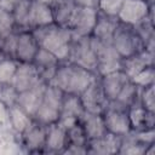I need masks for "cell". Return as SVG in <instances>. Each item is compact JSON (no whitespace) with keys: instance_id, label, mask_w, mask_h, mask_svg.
Here are the masks:
<instances>
[{"instance_id":"obj_12","label":"cell","mask_w":155,"mask_h":155,"mask_svg":"<svg viewBox=\"0 0 155 155\" xmlns=\"http://www.w3.org/2000/svg\"><path fill=\"white\" fill-rule=\"evenodd\" d=\"M40 81L42 80L40 79L39 71L34 63H18L11 86L16 90L17 93H21L31 88Z\"/></svg>"},{"instance_id":"obj_32","label":"cell","mask_w":155,"mask_h":155,"mask_svg":"<svg viewBox=\"0 0 155 155\" xmlns=\"http://www.w3.org/2000/svg\"><path fill=\"white\" fill-rule=\"evenodd\" d=\"M139 104L147 110L155 113V91L154 84L147 87H142L139 91Z\"/></svg>"},{"instance_id":"obj_35","label":"cell","mask_w":155,"mask_h":155,"mask_svg":"<svg viewBox=\"0 0 155 155\" xmlns=\"http://www.w3.org/2000/svg\"><path fill=\"white\" fill-rule=\"evenodd\" d=\"M63 154H73V155H76V154H87V147L68 143V145L64 149Z\"/></svg>"},{"instance_id":"obj_19","label":"cell","mask_w":155,"mask_h":155,"mask_svg":"<svg viewBox=\"0 0 155 155\" xmlns=\"http://www.w3.org/2000/svg\"><path fill=\"white\" fill-rule=\"evenodd\" d=\"M54 23L52 7L41 2L31 0L29 16H28V29L33 30L41 27H47Z\"/></svg>"},{"instance_id":"obj_14","label":"cell","mask_w":155,"mask_h":155,"mask_svg":"<svg viewBox=\"0 0 155 155\" xmlns=\"http://www.w3.org/2000/svg\"><path fill=\"white\" fill-rule=\"evenodd\" d=\"M33 63L39 71L40 79L46 84H50L52 81V79L61 64L59 59L54 54H52L51 52L46 51L42 47L39 48Z\"/></svg>"},{"instance_id":"obj_8","label":"cell","mask_w":155,"mask_h":155,"mask_svg":"<svg viewBox=\"0 0 155 155\" xmlns=\"http://www.w3.org/2000/svg\"><path fill=\"white\" fill-rule=\"evenodd\" d=\"M68 62L78 64L87 70L96 73L97 69V58L91 46L90 36L74 38Z\"/></svg>"},{"instance_id":"obj_11","label":"cell","mask_w":155,"mask_h":155,"mask_svg":"<svg viewBox=\"0 0 155 155\" xmlns=\"http://www.w3.org/2000/svg\"><path fill=\"white\" fill-rule=\"evenodd\" d=\"M39 48V42L31 30L27 29L17 33L15 59L18 63H33Z\"/></svg>"},{"instance_id":"obj_33","label":"cell","mask_w":155,"mask_h":155,"mask_svg":"<svg viewBox=\"0 0 155 155\" xmlns=\"http://www.w3.org/2000/svg\"><path fill=\"white\" fill-rule=\"evenodd\" d=\"M67 134H68V140H69L70 144L87 147L88 139L86 137V133H85L80 121L76 125H74L73 127H70L69 130H67Z\"/></svg>"},{"instance_id":"obj_4","label":"cell","mask_w":155,"mask_h":155,"mask_svg":"<svg viewBox=\"0 0 155 155\" xmlns=\"http://www.w3.org/2000/svg\"><path fill=\"white\" fill-rule=\"evenodd\" d=\"M63 97L64 92L62 90H59L57 86L52 84H47L41 104L33 116L34 121L44 126L58 122L62 111Z\"/></svg>"},{"instance_id":"obj_24","label":"cell","mask_w":155,"mask_h":155,"mask_svg":"<svg viewBox=\"0 0 155 155\" xmlns=\"http://www.w3.org/2000/svg\"><path fill=\"white\" fill-rule=\"evenodd\" d=\"M51 7L54 23L62 27H68L76 7L75 2L73 0H56Z\"/></svg>"},{"instance_id":"obj_13","label":"cell","mask_w":155,"mask_h":155,"mask_svg":"<svg viewBox=\"0 0 155 155\" xmlns=\"http://www.w3.org/2000/svg\"><path fill=\"white\" fill-rule=\"evenodd\" d=\"M46 86H47L46 82L40 81L39 84H36L31 88L18 93L17 99H16V104L19 105L27 114H29L33 117L34 114L36 113L38 108L41 104Z\"/></svg>"},{"instance_id":"obj_23","label":"cell","mask_w":155,"mask_h":155,"mask_svg":"<svg viewBox=\"0 0 155 155\" xmlns=\"http://www.w3.org/2000/svg\"><path fill=\"white\" fill-rule=\"evenodd\" d=\"M117 24H119L117 18L109 17V16H105V15L98 12V18H97L94 29L92 31V36L101 39V40H105V41H111L113 34H114Z\"/></svg>"},{"instance_id":"obj_9","label":"cell","mask_w":155,"mask_h":155,"mask_svg":"<svg viewBox=\"0 0 155 155\" xmlns=\"http://www.w3.org/2000/svg\"><path fill=\"white\" fill-rule=\"evenodd\" d=\"M151 5L145 0H124L116 18L120 23L136 27L148 17Z\"/></svg>"},{"instance_id":"obj_17","label":"cell","mask_w":155,"mask_h":155,"mask_svg":"<svg viewBox=\"0 0 155 155\" xmlns=\"http://www.w3.org/2000/svg\"><path fill=\"white\" fill-rule=\"evenodd\" d=\"M69 140L67 130L58 122L46 126V140L45 151L47 153H62L67 148Z\"/></svg>"},{"instance_id":"obj_29","label":"cell","mask_w":155,"mask_h":155,"mask_svg":"<svg viewBox=\"0 0 155 155\" xmlns=\"http://www.w3.org/2000/svg\"><path fill=\"white\" fill-rule=\"evenodd\" d=\"M18 62L12 58H0V86L11 85L15 73L17 70Z\"/></svg>"},{"instance_id":"obj_7","label":"cell","mask_w":155,"mask_h":155,"mask_svg":"<svg viewBox=\"0 0 155 155\" xmlns=\"http://www.w3.org/2000/svg\"><path fill=\"white\" fill-rule=\"evenodd\" d=\"M97 18L98 10L76 6L73 17L68 24V28L71 30L74 38L91 36L97 23Z\"/></svg>"},{"instance_id":"obj_36","label":"cell","mask_w":155,"mask_h":155,"mask_svg":"<svg viewBox=\"0 0 155 155\" xmlns=\"http://www.w3.org/2000/svg\"><path fill=\"white\" fill-rule=\"evenodd\" d=\"M8 110H10V107L0 99V124H5V122H8Z\"/></svg>"},{"instance_id":"obj_1","label":"cell","mask_w":155,"mask_h":155,"mask_svg":"<svg viewBox=\"0 0 155 155\" xmlns=\"http://www.w3.org/2000/svg\"><path fill=\"white\" fill-rule=\"evenodd\" d=\"M39 42V46L54 54L59 62H67L69 58L74 35L68 27L56 23L31 30Z\"/></svg>"},{"instance_id":"obj_40","label":"cell","mask_w":155,"mask_h":155,"mask_svg":"<svg viewBox=\"0 0 155 155\" xmlns=\"http://www.w3.org/2000/svg\"><path fill=\"white\" fill-rule=\"evenodd\" d=\"M147 2H149V4H154V0H145Z\"/></svg>"},{"instance_id":"obj_22","label":"cell","mask_w":155,"mask_h":155,"mask_svg":"<svg viewBox=\"0 0 155 155\" xmlns=\"http://www.w3.org/2000/svg\"><path fill=\"white\" fill-rule=\"evenodd\" d=\"M80 122L82 125V128L88 140L99 138L108 132L105 128L102 114H91L85 111V114L80 119Z\"/></svg>"},{"instance_id":"obj_38","label":"cell","mask_w":155,"mask_h":155,"mask_svg":"<svg viewBox=\"0 0 155 155\" xmlns=\"http://www.w3.org/2000/svg\"><path fill=\"white\" fill-rule=\"evenodd\" d=\"M76 6L81 7H90V8H96L98 10V1L99 0H73Z\"/></svg>"},{"instance_id":"obj_20","label":"cell","mask_w":155,"mask_h":155,"mask_svg":"<svg viewBox=\"0 0 155 155\" xmlns=\"http://www.w3.org/2000/svg\"><path fill=\"white\" fill-rule=\"evenodd\" d=\"M23 136L24 147L29 153H42L45 151L46 140V126L33 121V124L27 128Z\"/></svg>"},{"instance_id":"obj_39","label":"cell","mask_w":155,"mask_h":155,"mask_svg":"<svg viewBox=\"0 0 155 155\" xmlns=\"http://www.w3.org/2000/svg\"><path fill=\"white\" fill-rule=\"evenodd\" d=\"M33 1H36V2H41V4H45V5H48V6H52L53 2L56 0H33Z\"/></svg>"},{"instance_id":"obj_16","label":"cell","mask_w":155,"mask_h":155,"mask_svg":"<svg viewBox=\"0 0 155 155\" xmlns=\"http://www.w3.org/2000/svg\"><path fill=\"white\" fill-rule=\"evenodd\" d=\"M99 80H101V85H102L105 97L108 98L109 102H111L116 99L120 91L130 81V78L125 74L124 70L119 69L109 74H105L103 76H99Z\"/></svg>"},{"instance_id":"obj_28","label":"cell","mask_w":155,"mask_h":155,"mask_svg":"<svg viewBox=\"0 0 155 155\" xmlns=\"http://www.w3.org/2000/svg\"><path fill=\"white\" fill-rule=\"evenodd\" d=\"M31 0H19L16 7L12 11V16L15 19L16 28H19L21 30L28 29V16L30 10Z\"/></svg>"},{"instance_id":"obj_31","label":"cell","mask_w":155,"mask_h":155,"mask_svg":"<svg viewBox=\"0 0 155 155\" xmlns=\"http://www.w3.org/2000/svg\"><path fill=\"white\" fill-rule=\"evenodd\" d=\"M16 29L15 19L11 12L0 10V41L12 34Z\"/></svg>"},{"instance_id":"obj_21","label":"cell","mask_w":155,"mask_h":155,"mask_svg":"<svg viewBox=\"0 0 155 155\" xmlns=\"http://www.w3.org/2000/svg\"><path fill=\"white\" fill-rule=\"evenodd\" d=\"M148 65H154V53L147 50L121 61V70H124L130 79Z\"/></svg>"},{"instance_id":"obj_3","label":"cell","mask_w":155,"mask_h":155,"mask_svg":"<svg viewBox=\"0 0 155 155\" xmlns=\"http://www.w3.org/2000/svg\"><path fill=\"white\" fill-rule=\"evenodd\" d=\"M111 45L121 59L132 57L145 50L144 41L136 27L127 25L120 22L113 34Z\"/></svg>"},{"instance_id":"obj_30","label":"cell","mask_w":155,"mask_h":155,"mask_svg":"<svg viewBox=\"0 0 155 155\" xmlns=\"http://www.w3.org/2000/svg\"><path fill=\"white\" fill-rule=\"evenodd\" d=\"M154 78H155V68H154V65H148L144 69H142L139 73H137L134 76H132L130 80L136 86L142 88V87H147L149 85H153Z\"/></svg>"},{"instance_id":"obj_37","label":"cell","mask_w":155,"mask_h":155,"mask_svg":"<svg viewBox=\"0 0 155 155\" xmlns=\"http://www.w3.org/2000/svg\"><path fill=\"white\" fill-rule=\"evenodd\" d=\"M18 1L19 0H0V10L12 13V11L16 7V5L18 4Z\"/></svg>"},{"instance_id":"obj_26","label":"cell","mask_w":155,"mask_h":155,"mask_svg":"<svg viewBox=\"0 0 155 155\" xmlns=\"http://www.w3.org/2000/svg\"><path fill=\"white\" fill-rule=\"evenodd\" d=\"M84 114H85V109L81 103L80 96L64 93L61 116H73L76 119H81Z\"/></svg>"},{"instance_id":"obj_5","label":"cell","mask_w":155,"mask_h":155,"mask_svg":"<svg viewBox=\"0 0 155 155\" xmlns=\"http://www.w3.org/2000/svg\"><path fill=\"white\" fill-rule=\"evenodd\" d=\"M91 46L97 58V69L96 74L98 76H103L111 71L121 69V58L111 45V41H105L97 39L94 36H90Z\"/></svg>"},{"instance_id":"obj_2","label":"cell","mask_w":155,"mask_h":155,"mask_svg":"<svg viewBox=\"0 0 155 155\" xmlns=\"http://www.w3.org/2000/svg\"><path fill=\"white\" fill-rule=\"evenodd\" d=\"M97 76L96 73L67 61L61 62L50 84L57 86L67 94L80 96Z\"/></svg>"},{"instance_id":"obj_6","label":"cell","mask_w":155,"mask_h":155,"mask_svg":"<svg viewBox=\"0 0 155 155\" xmlns=\"http://www.w3.org/2000/svg\"><path fill=\"white\" fill-rule=\"evenodd\" d=\"M102 117L109 133L119 137H125L132 132L128 120V108L121 105L115 101L108 103L107 108L102 113Z\"/></svg>"},{"instance_id":"obj_34","label":"cell","mask_w":155,"mask_h":155,"mask_svg":"<svg viewBox=\"0 0 155 155\" xmlns=\"http://www.w3.org/2000/svg\"><path fill=\"white\" fill-rule=\"evenodd\" d=\"M124 0H99L98 1V12L109 17L117 16Z\"/></svg>"},{"instance_id":"obj_18","label":"cell","mask_w":155,"mask_h":155,"mask_svg":"<svg viewBox=\"0 0 155 155\" xmlns=\"http://www.w3.org/2000/svg\"><path fill=\"white\" fill-rule=\"evenodd\" d=\"M121 138L122 137L107 132L104 136L99 138L91 139L87 143V154H99V155L119 154Z\"/></svg>"},{"instance_id":"obj_25","label":"cell","mask_w":155,"mask_h":155,"mask_svg":"<svg viewBox=\"0 0 155 155\" xmlns=\"http://www.w3.org/2000/svg\"><path fill=\"white\" fill-rule=\"evenodd\" d=\"M34 119L27 114L19 105L17 104H12L10 105V110H8V122L12 126V128L22 134L27 131V128L33 124Z\"/></svg>"},{"instance_id":"obj_10","label":"cell","mask_w":155,"mask_h":155,"mask_svg":"<svg viewBox=\"0 0 155 155\" xmlns=\"http://www.w3.org/2000/svg\"><path fill=\"white\" fill-rule=\"evenodd\" d=\"M80 99L86 113L102 114L104 111L109 101L104 94L99 76H97L88 85V87L80 94Z\"/></svg>"},{"instance_id":"obj_27","label":"cell","mask_w":155,"mask_h":155,"mask_svg":"<svg viewBox=\"0 0 155 155\" xmlns=\"http://www.w3.org/2000/svg\"><path fill=\"white\" fill-rule=\"evenodd\" d=\"M139 91L140 88L136 86L131 80L124 86V88L120 91L119 96L116 97L115 102L120 103L121 105L130 108L137 103H139Z\"/></svg>"},{"instance_id":"obj_15","label":"cell","mask_w":155,"mask_h":155,"mask_svg":"<svg viewBox=\"0 0 155 155\" xmlns=\"http://www.w3.org/2000/svg\"><path fill=\"white\" fill-rule=\"evenodd\" d=\"M128 120L132 132L149 131L155 127V114L143 108L139 103L128 108Z\"/></svg>"}]
</instances>
